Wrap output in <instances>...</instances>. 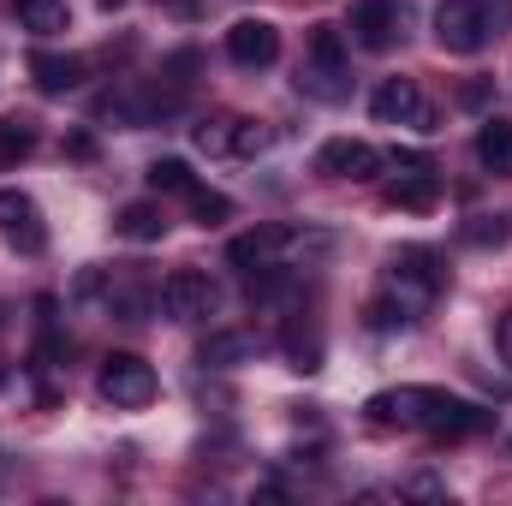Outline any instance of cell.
Segmentation results:
<instances>
[{"mask_svg":"<svg viewBox=\"0 0 512 506\" xmlns=\"http://www.w3.org/2000/svg\"><path fill=\"white\" fill-rule=\"evenodd\" d=\"M441 286H447V268H441V256L423 251V245H405V251L387 256V274H382V292L417 322L435 298H441Z\"/></svg>","mask_w":512,"mask_h":506,"instance_id":"6da1fadb","label":"cell"},{"mask_svg":"<svg viewBox=\"0 0 512 506\" xmlns=\"http://www.w3.org/2000/svg\"><path fill=\"white\" fill-rule=\"evenodd\" d=\"M298 90L310 102H346L352 96V54H346V36L334 24H316L310 30L304 66H298Z\"/></svg>","mask_w":512,"mask_h":506,"instance_id":"7a4b0ae2","label":"cell"},{"mask_svg":"<svg viewBox=\"0 0 512 506\" xmlns=\"http://www.w3.org/2000/svg\"><path fill=\"white\" fill-rule=\"evenodd\" d=\"M507 12H512V0H441L435 6V42L447 54H483Z\"/></svg>","mask_w":512,"mask_h":506,"instance_id":"3957f363","label":"cell"},{"mask_svg":"<svg viewBox=\"0 0 512 506\" xmlns=\"http://www.w3.org/2000/svg\"><path fill=\"white\" fill-rule=\"evenodd\" d=\"M441 405V387H387V393H370L364 399V423L376 435H393V429H429Z\"/></svg>","mask_w":512,"mask_h":506,"instance_id":"277c9868","label":"cell"},{"mask_svg":"<svg viewBox=\"0 0 512 506\" xmlns=\"http://www.w3.org/2000/svg\"><path fill=\"white\" fill-rule=\"evenodd\" d=\"M96 393H102L114 411H143V405H155L161 376H155L137 352H108V358H102V376H96Z\"/></svg>","mask_w":512,"mask_h":506,"instance_id":"5b68a950","label":"cell"},{"mask_svg":"<svg viewBox=\"0 0 512 506\" xmlns=\"http://www.w3.org/2000/svg\"><path fill=\"white\" fill-rule=\"evenodd\" d=\"M387 203L405 209V215H429L441 203V173L429 155H411V149H393V185H387Z\"/></svg>","mask_w":512,"mask_h":506,"instance_id":"8992f818","label":"cell"},{"mask_svg":"<svg viewBox=\"0 0 512 506\" xmlns=\"http://www.w3.org/2000/svg\"><path fill=\"white\" fill-rule=\"evenodd\" d=\"M161 310H167L173 322H209V316L221 310V286H215L203 268H173V274L161 280Z\"/></svg>","mask_w":512,"mask_h":506,"instance_id":"52a82bcc","label":"cell"},{"mask_svg":"<svg viewBox=\"0 0 512 506\" xmlns=\"http://www.w3.org/2000/svg\"><path fill=\"white\" fill-rule=\"evenodd\" d=\"M370 114L376 126H417V131H435V114L417 90V78H382L376 96H370Z\"/></svg>","mask_w":512,"mask_h":506,"instance_id":"ba28073f","label":"cell"},{"mask_svg":"<svg viewBox=\"0 0 512 506\" xmlns=\"http://www.w3.org/2000/svg\"><path fill=\"white\" fill-rule=\"evenodd\" d=\"M0 239L18 256H42L48 251V221L36 209V197L24 191H0Z\"/></svg>","mask_w":512,"mask_h":506,"instance_id":"9c48e42d","label":"cell"},{"mask_svg":"<svg viewBox=\"0 0 512 506\" xmlns=\"http://www.w3.org/2000/svg\"><path fill=\"white\" fill-rule=\"evenodd\" d=\"M316 173H328V179H352V185H370V179L382 173V149L364 143V137H328V143L316 149Z\"/></svg>","mask_w":512,"mask_h":506,"instance_id":"30bf717a","label":"cell"},{"mask_svg":"<svg viewBox=\"0 0 512 506\" xmlns=\"http://www.w3.org/2000/svg\"><path fill=\"white\" fill-rule=\"evenodd\" d=\"M405 36V0H358L352 6V42L364 54H387Z\"/></svg>","mask_w":512,"mask_h":506,"instance_id":"8fae6325","label":"cell"},{"mask_svg":"<svg viewBox=\"0 0 512 506\" xmlns=\"http://www.w3.org/2000/svg\"><path fill=\"white\" fill-rule=\"evenodd\" d=\"M227 54H233V66L262 72V66L280 60V30H274L268 18H239V24L227 30Z\"/></svg>","mask_w":512,"mask_h":506,"instance_id":"7c38bea8","label":"cell"},{"mask_svg":"<svg viewBox=\"0 0 512 506\" xmlns=\"http://www.w3.org/2000/svg\"><path fill=\"white\" fill-rule=\"evenodd\" d=\"M24 66H30V84H36L42 96H66V90L84 84V60H78V54H48V48H36Z\"/></svg>","mask_w":512,"mask_h":506,"instance_id":"4fadbf2b","label":"cell"},{"mask_svg":"<svg viewBox=\"0 0 512 506\" xmlns=\"http://www.w3.org/2000/svg\"><path fill=\"white\" fill-rule=\"evenodd\" d=\"M483 429H489V411H483V405L441 393V405H435V417H429V435H435V441H465V435H483Z\"/></svg>","mask_w":512,"mask_h":506,"instance_id":"5bb4252c","label":"cell"},{"mask_svg":"<svg viewBox=\"0 0 512 506\" xmlns=\"http://www.w3.org/2000/svg\"><path fill=\"white\" fill-rule=\"evenodd\" d=\"M227 262H233V268H245V274H268V268H280V227L239 233V239L227 245Z\"/></svg>","mask_w":512,"mask_h":506,"instance_id":"9a60e30c","label":"cell"},{"mask_svg":"<svg viewBox=\"0 0 512 506\" xmlns=\"http://www.w3.org/2000/svg\"><path fill=\"white\" fill-rule=\"evenodd\" d=\"M256 358V334H239V328H215L197 352L203 370H233V364H251Z\"/></svg>","mask_w":512,"mask_h":506,"instance_id":"2e32d148","label":"cell"},{"mask_svg":"<svg viewBox=\"0 0 512 506\" xmlns=\"http://www.w3.org/2000/svg\"><path fill=\"white\" fill-rule=\"evenodd\" d=\"M477 161H483V173L512 179V120H483L477 126Z\"/></svg>","mask_w":512,"mask_h":506,"instance_id":"e0dca14e","label":"cell"},{"mask_svg":"<svg viewBox=\"0 0 512 506\" xmlns=\"http://www.w3.org/2000/svg\"><path fill=\"white\" fill-rule=\"evenodd\" d=\"M114 233L131 239V245H155V239L167 233V215H161V203H126V209L114 215Z\"/></svg>","mask_w":512,"mask_h":506,"instance_id":"ac0fdd59","label":"cell"},{"mask_svg":"<svg viewBox=\"0 0 512 506\" xmlns=\"http://www.w3.org/2000/svg\"><path fill=\"white\" fill-rule=\"evenodd\" d=\"M12 12H18V24L36 30V36H60V30L72 24V6H66V0H12Z\"/></svg>","mask_w":512,"mask_h":506,"instance_id":"d6986e66","label":"cell"},{"mask_svg":"<svg viewBox=\"0 0 512 506\" xmlns=\"http://www.w3.org/2000/svg\"><path fill=\"white\" fill-rule=\"evenodd\" d=\"M239 131H245V120L239 114H209V120H197V149L203 155H239Z\"/></svg>","mask_w":512,"mask_h":506,"instance_id":"ffe728a7","label":"cell"},{"mask_svg":"<svg viewBox=\"0 0 512 506\" xmlns=\"http://www.w3.org/2000/svg\"><path fill=\"white\" fill-rule=\"evenodd\" d=\"M36 155V120L30 114H6L0 120V167H18Z\"/></svg>","mask_w":512,"mask_h":506,"instance_id":"44dd1931","label":"cell"},{"mask_svg":"<svg viewBox=\"0 0 512 506\" xmlns=\"http://www.w3.org/2000/svg\"><path fill=\"white\" fill-rule=\"evenodd\" d=\"M197 72H203V54H197V48H179V54H167V60H161V90L179 102V96L197 84Z\"/></svg>","mask_w":512,"mask_h":506,"instance_id":"7402d4cb","label":"cell"},{"mask_svg":"<svg viewBox=\"0 0 512 506\" xmlns=\"http://www.w3.org/2000/svg\"><path fill=\"white\" fill-rule=\"evenodd\" d=\"M149 185L167 191V197H191V191H197V173H191L179 155H161V161H149Z\"/></svg>","mask_w":512,"mask_h":506,"instance_id":"603a6c76","label":"cell"},{"mask_svg":"<svg viewBox=\"0 0 512 506\" xmlns=\"http://www.w3.org/2000/svg\"><path fill=\"white\" fill-rule=\"evenodd\" d=\"M286 370H298V376H316L322 370V334L310 328H286Z\"/></svg>","mask_w":512,"mask_h":506,"instance_id":"cb8c5ba5","label":"cell"},{"mask_svg":"<svg viewBox=\"0 0 512 506\" xmlns=\"http://www.w3.org/2000/svg\"><path fill=\"white\" fill-rule=\"evenodd\" d=\"M459 239H465V245H477V251L507 245V239H512V215H477V221H465V227H459Z\"/></svg>","mask_w":512,"mask_h":506,"instance_id":"d4e9b609","label":"cell"},{"mask_svg":"<svg viewBox=\"0 0 512 506\" xmlns=\"http://www.w3.org/2000/svg\"><path fill=\"white\" fill-rule=\"evenodd\" d=\"M185 203H191L197 227H221V221H233V197H221V191H203V185H197Z\"/></svg>","mask_w":512,"mask_h":506,"instance_id":"484cf974","label":"cell"},{"mask_svg":"<svg viewBox=\"0 0 512 506\" xmlns=\"http://www.w3.org/2000/svg\"><path fill=\"white\" fill-rule=\"evenodd\" d=\"M364 322H370V328H376V334H393V328H411V316H405V310H399V304H393V298H370V310H364Z\"/></svg>","mask_w":512,"mask_h":506,"instance_id":"4316f807","label":"cell"},{"mask_svg":"<svg viewBox=\"0 0 512 506\" xmlns=\"http://www.w3.org/2000/svg\"><path fill=\"white\" fill-rule=\"evenodd\" d=\"M399 495H411V501H447V483L429 477V471H411V477L399 483Z\"/></svg>","mask_w":512,"mask_h":506,"instance_id":"83f0119b","label":"cell"},{"mask_svg":"<svg viewBox=\"0 0 512 506\" xmlns=\"http://www.w3.org/2000/svg\"><path fill=\"white\" fill-rule=\"evenodd\" d=\"M66 155H72V161H90V155H96V137H90V131H72V137H66Z\"/></svg>","mask_w":512,"mask_h":506,"instance_id":"f1b7e54d","label":"cell"},{"mask_svg":"<svg viewBox=\"0 0 512 506\" xmlns=\"http://www.w3.org/2000/svg\"><path fill=\"white\" fill-rule=\"evenodd\" d=\"M495 346H501V358L512 364V310L501 316V322H495Z\"/></svg>","mask_w":512,"mask_h":506,"instance_id":"f546056e","label":"cell"},{"mask_svg":"<svg viewBox=\"0 0 512 506\" xmlns=\"http://www.w3.org/2000/svg\"><path fill=\"white\" fill-rule=\"evenodd\" d=\"M459 102H465V108H483V102H489V84H483V78H477V84H465V90H459Z\"/></svg>","mask_w":512,"mask_h":506,"instance_id":"4dcf8cb0","label":"cell"},{"mask_svg":"<svg viewBox=\"0 0 512 506\" xmlns=\"http://www.w3.org/2000/svg\"><path fill=\"white\" fill-rule=\"evenodd\" d=\"M96 6H102V12H120V6H126V0H96Z\"/></svg>","mask_w":512,"mask_h":506,"instance_id":"1f68e13d","label":"cell"},{"mask_svg":"<svg viewBox=\"0 0 512 506\" xmlns=\"http://www.w3.org/2000/svg\"><path fill=\"white\" fill-rule=\"evenodd\" d=\"M0 328H6V304H0Z\"/></svg>","mask_w":512,"mask_h":506,"instance_id":"d6a6232c","label":"cell"}]
</instances>
